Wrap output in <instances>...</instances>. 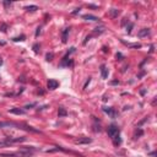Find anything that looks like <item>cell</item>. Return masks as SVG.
Segmentation results:
<instances>
[{
    "label": "cell",
    "instance_id": "obj_1",
    "mask_svg": "<svg viewBox=\"0 0 157 157\" xmlns=\"http://www.w3.org/2000/svg\"><path fill=\"white\" fill-rule=\"evenodd\" d=\"M34 152H36V147H33V146H23V147H20V150L14 154H0V156H4V157H31Z\"/></svg>",
    "mask_w": 157,
    "mask_h": 157
},
{
    "label": "cell",
    "instance_id": "obj_17",
    "mask_svg": "<svg viewBox=\"0 0 157 157\" xmlns=\"http://www.w3.org/2000/svg\"><path fill=\"white\" fill-rule=\"evenodd\" d=\"M1 64H3V60H1V59H0V65H1Z\"/></svg>",
    "mask_w": 157,
    "mask_h": 157
},
{
    "label": "cell",
    "instance_id": "obj_4",
    "mask_svg": "<svg viewBox=\"0 0 157 157\" xmlns=\"http://www.w3.org/2000/svg\"><path fill=\"white\" fill-rule=\"evenodd\" d=\"M59 86V82L56 80H53V78H50V80L48 81V88L49 90H55L56 87Z\"/></svg>",
    "mask_w": 157,
    "mask_h": 157
},
{
    "label": "cell",
    "instance_id": "obj_8",
    "mask_svg": "<svg viewBox=\"0 0 157 157\" xmlns=\"http://www.w3.org/2000/svg\"><path fill=\"white\" fill-rule=\"evenodd\" d=\"M101 72H102V77L103 78H107L108 77V69L104 65L101 66Z\"/></svg>",
    "mask_w": 157,
    "mask_h": 157
},
{
    "label": "cell",
    "instance_id": "obj_2",
    "mask_svg": "<svg viewBox=\"0 0 157 157\" xmlns=\"http://www.w3.org/2000/svg\"><path fill=\"white\" fill-rule=\"evenodd\" d=\"M26 138H5L3 140H0V147H6V146H10V145H14L16 143H22L25 141Z\"/></svg>",
    "mask_w": 157,
    "mask_h": 157
},
{
    "label": "cell",
    "instance_id": "obj_3",
    "mask_svg": "<svg viewBox=\"0 0 157 157\" xmlns=\"http://www.w3.org/2000/svg\"><path fill=\"white\" fill-rule=\"evenodd\" d=\"M118 133H119V129L116 127V125H111V127L108 128V135H109L111 138H113L114 135L118 134Z\"/></svg>",
    "mask_w": 157,
    "mask_h": 157
},
{
    "label": "cell",
    "instance_id": "obj_14",
    "mask_svg": "<svg viewBox=\"0 0 157 157\" xmlns=\"http://www.w3.org/2000/svg\"><path fill=\"white\" fill-rule=\"evenodd\" d=\"M37 9H38L37 6H26V10H28V11H34Z\"/></svg>",
    "mask_w": 157,
    "mask_h": 157
},
{
    "label": "cell",
    "instance_id": "obj_7",
    "mask_svg": "<svg viewBox=\"0 0 157 157\" xmlns=\"http://www.w3.org/2000/svg\"><path fill=\"white\" fill-rule=\"evenodd\" d=\"M103 111H104V112H106V113H108V114H109V116H111V117H113V118H114V117H116V116H117V112H116V111H114V109H113V108H104V109H103Z\"/></svg>",
    "mask_w": 157,
    "mask_h": 157
},
{
    "label": "cell",
    "instance_id": "obj_6",
    "mask_svg": "<svg viewBox=\"0 0 157 157\" xmlns=\"http://www.w3.org/2000/svg\"><path fill=\"white\" fill-rule=\"evenodd\" d=\"M112 139H113V144L116 145V146H119V145H120V143H122V139H120V135H119V133L114 135V136H113Z\"/></svg>",
    "mask_w": 157,
    "mask_h": 157
},
{
    "label": "cell",
    "instance_id": "obj_11",
    "mask_svg": "<svg viewBox=\"0 0 157 157\" xmlns=\"http://www.w3.org/2000/svg\"><path fill=\"white\" fill-rule=\"evenodd\" d=\"M88 143H91V139H80V140H76V144H88Z\"/></svg>",
    "mask_w": 157,
    "mask_h": 157
},
{
    "label": "cell",
    "instance_id": "obj_13",
    "mask_svg": "<svg viewBox=\"0 0 157 157\" xmlns=\"http://www.w3.org/2000/svg\"><path fill=\"white\" fill-rule=\"evenodd\" d=\"M66 116V111L64 108H59V117H65Z\"/></svg>",
    "mask_w": 157,
    "mask_h": 157
},
{
    "label": "cell",
    "instance_id": "obj_15",
    "mask_svg": "<svg viewBox=\"0 0 157 157\" xmlns=\"http://www.w3.org/2000/svg\"><path fill=\"white\" fill-rule=\"evenodd\" d=\"M52 58H53V53H50V54H47V60H52Z\"/></svg>",
    "mask_w": 157,
    "mask_h": 157
},
{
    "label": "cell",
    "instance_id": "obj_16",
    "mask_svg": "<svg viewBox=\"0 0 157 157\" xmlns=\"http://www.w3.org/2000/svg\"><path fill=\"white\" fill-rule=\"evenodd\" d=\"M33 48H34V50H36V52H38V45H37V44H36V45L33 47Z\"/></svg>",
    "mask_w": 157,
    "mask_h": 157
},
{
    "label": "cell",
    "instance_id": "obj_5",
    "mask_svg": "<svg viewBox=\"0 0 157 157\" xmlns=\"http://www.w3.org/2000/svg\"><path fill=\"white\" fill-rule=\"evenodd\" d=\"M10 113L17 114V116H23L26 112L23 111V109H20V108H12V109H10Z\"/></svg>",
    "mask_w": 157,
    "mask_h": 157
},
{
    "label": "cell",
    "instance_id": "obj_12",
    "mask_svg": "<svg viewBox=\"0 0 157 157\" xmlns=\"http://www.w3.org/2000/svg\"><path fill=\"white\" fill-rule=\"evenodd\" d=\"M118 14H119V10H117V9H112V10H111V15H112V17H116Z\"/></svg>",
    "mask_w": 157,
    "mask_h": 157
},
{
    "label": "cell",
    "instance_id": "obj_9",
    "mask_svg": "<svg viewBox=\"0 0 157 157\" xmlns=\"http://www.w3.org/2000/svg\"><path fill=\"white\" fill-rule=\"evenodd\" d=\"M147 34H150V30L149 28H143L139 32V37H145V36H147Z\"/></svg>",
    "mask_w": 157,
    "mask_h": 157
},
{
    "label": "cell",
    "instance_id": "obj_10",
    "mask_svg": "<svg viewBox=\"0 0 157 157\" xmlns=\"http://www.w3.org/2000/svg\"><path fill=\"white\" fill-rule=\"evenodd\" d=\"M83 19H85V20H90V21H98V20H99L98 17L92 16V15H85V16H83Z\"/></svg>",
    "mask_w": 157,
    "mask_h": 157
}]
</instances>
